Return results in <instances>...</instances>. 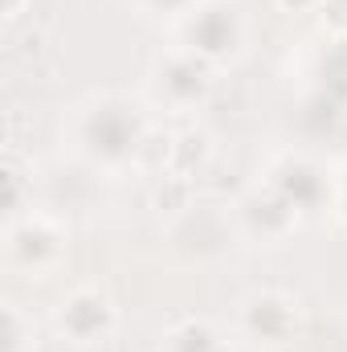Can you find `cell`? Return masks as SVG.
<instances>
[{
	"instance_id": "6da1fadb",
	"label": "cell",
	"mask_w": 347,
	"mask_h": 352,
	"mask_svg": "<svg viewBox=\"0 0 347 352\" xmlns=\"http://www.w3.org/2000/svg\"><path fill=\"white\" fill-rule=\"evenodd\" d=\"M106 320H110L106 303H102L98 295H90V291H78V295L66 303V311H62V324H66V328H70L78 340H90V328L98 332Z\"/></svg>"
},
{
	"instance_id": "7a4b0ae2",
	"label": "cell",
	"mask_w": 347,
	"mask_h": 352,
	"mask_svg": "<svg viewBox=\"0 0 347 352\" xmlns=\"http://www.w3.org/2000/svg\"><path fill=\"white\" fill-rule=\"evenodd\" d=\"M319 12H323L327 29L347 33V0H319Z\"/></svg>"
},
{
	"instance_id": "3957f363",
	"label": "cell",
	"mask_w": 347,
	"mask_h": 352,
	"mask_svg": "<svg viewBox=\"0 0 347 352\" xmlns=\"http://www.w3.org/2000/svg\"><path fill=\"white\" fill-rule=\"evenodd\" d=\"M282 8H290V12H302V8H311V4H319V0H278Z\"/></svg>"
},
{
	"instance_id": "277c9868",
	"label": "cell",
	"mask_w": 347,
	"mask_h": 352,
	"mask_svg": "<svg viewBox=\"0 0 347 352\" xmlns=\"http://www.w3.org/2000/svg\"><path fill=\"white\" fill-rule=\"evenodd\" d=\"M21 8H25V0H8V4H4V16H8V21H16V16H21Z\"/></svg>"
}]
</instances>
